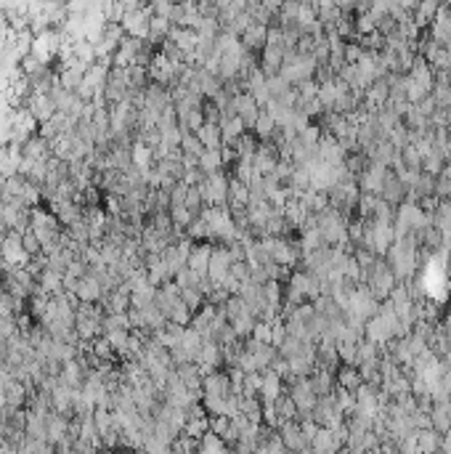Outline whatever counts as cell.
I'll return each mask as SVG.
<instances>
[{"label":"cell","instance_id":"30bf717a","mask_svg":"<svg viewBox=\"0 0 451 454\" xmlns=\"http://www.w3.org/2000/svg\"><path fill=\"white\" fill-rule=\"evenodd\" d=\"M234 117L244 122V128H255V122L260 117V107L250 94H237L234 96Z\"/></svg>","mask_w":451,"mask_h":454},{"label":"cell","instance_id":"f546056e","mask_svg":"<svg viewBox=\"0 0 451 454\" xmlns=\"http://www.w3.org/2000/svg\"><path fill=\"white\" fill-rule=\"evenodd\" d=\"M168 215H170V221H172V226L178 228V231H184V228H188L191 226V221L197 218V215L191 213L186 205H178V207H170L168 210Z\"/></svg>","mask_w":451,"mask_h":454},{"label":"cell","instance_id":"5bb4252c","mask_svg":"<svg viewBox=\"0 0 451 454\" xmlns=\"http://www.w3.org/2000/svg\"><path fill=\"white\" fill-rule=\"evenodd\" d=\"M22 160H24L22 147L11 144V147L0 149V181H3V178H13V175H19Z\"/></svg>","mask_w":451,"mask_h":454},{"label":"cell","instance_id":"f1b7e54d","mask_svg":"<svg viewBox=\"0 0 451 454\" xmlns=\"http://www.w3.org/2000/svg\"><path fill=\"white\" fill-rule=\"evenodd\" d=\"M181 157H191V160H199L202 157V152H205V147H202V141L197 138V133H184V138H181Z\"/></svg>","mask_w":451,"mask_h":454},{"label":"cell","instance_id":"ac0fdd59","mask_svg":"<svg viewBox=\"0 0 451 454\" xmlns=\"http://www.w3.org/2000/svg\"><path fill=\"white\" fill-rule=\"evenodd\" d=\"M75 298H77L80 303H101V298H104V287L98 284V279L96 277H82L77 284V293H75Z\"/></svg>","mask_w":451,"mask_h":454},{"label":"cell","instance_id":"7402d4cb","mask_svg":"<svg viewBox=\"0 0 451 454\" xmlns=\"http://www.w3.org/2000/svg\"><path fill=\"white\" fill-rule=\"evenodd\" d=\"M247 133L244 122L239 117H223L221 120V138H223V147H234L242 136Z\"/></svg>","mask_w":451,"mask_h":454},{"label":"cell","instance_id":"74e56055","mask_svg":"<svg viewBox=\"0 0 451 454\" xmlns=\"http://www.w3.org/2000/svg\"><path fill=\"white\" fill-rule=\"evenodd\" d=\"M186 207H188V210H191L194 215L202 213V207H205V200H202L199 189H188V194H186Z\"/></svg>","mask_w":451,"mask_h":454},{"label":"cell","instance_id":"8d00e7d4","mask_svg":"<svg viewBox=\"0 0 451 454\" xmlns=\"http://www.w3.org/2000/svg\"><path fill=\"white\" fill-rule=\"evenodd\" d=\"M228 277H231V279H237L239 284H244V281H250V266H247V261H239V263H231V268H228Z\"/></svg>","mask_w":451,"mask_h":454},{"label":"cell","instance_id":"277c9868","mask_svg":"<svg viewBox=\"0 0 451 454\" xmlns=\"http://www.w3.org/2000/svg\"><path fill=\"white\" fill-rule=\"evenodd\" d=\"M128 96H131V82H128V69H114L109 72V80H106V88H104V98L109 107H114V104H122V101H128Z\"/></svg>","mask_w":451,"mask_h":454},{"label":"cell","instance_id":"4316f807","mask_svg":"<svg viewBox=\"0 0 451 454\" xmlns=\"http://www.w3.org/2000/svg\"><path fill=\"white\" fill-rule=\"evenodd\" d=\"M265 38H268V27L265 24H252L242 35V45H244V51H258V48H265Z\"/></svg>","mask_w":451,"mask_h":454},{"label":"cell","instance_id":"5b68a950","mask_svg":"<svg viewBox=\"0 0 451 454\" xmlns=\"http://www.w3.org/2000/svg\"><path fill=\"white\" fill-rule=\"evenodd\" d=\"M59 48H61V32L59 29H45V32L35 35V41H32V54L45 64H51L59 56Z\"/></svg>","mask_w":451,"mask_h":454},{"label":"cell","instance_id":"4dcf8cb0","mask_svg":"<svg viewBox=\"0 0 451 454\" xmlns=\"http://www.w3.org/2000/svg\"><path fill=\"white\" fill-rule=\"evenodd\" d=\"M104 337L117 356H125V351H128V340H131V330H117V332H109V335H104Z\"/></svg>","mask_w":451,"mask_h":454},{"label":"cell","instance_id":"2e32d148","mask_svg":"<svg viewBox=\"0 0 451 454\" xmlns=\"http://www.w3.org/2000/svg\"><path fill=\"white\" fill-rule=\"evenodd\" d=\"M210 255H212V244H205V242L191 244V253H188V263H186V268H191V271L199 274V277H207Z\"/></svg>","mask_w":451,"mask_h":454},{"label":"cell","instance_id":"484cf974","mask_svg":"<svg viewBox=\"0 0 451 454\" xmlns=\"http://www.w3.org/2000/svg\"><path fill=\"white\" fill-rule=\"evenodd\" d=\"M197 138L202 141L205 149H221L223 147V138H221V125L218 122H205L197 131Z\"/></svg>","mask_w":451,"mask_h":454},{"label":"cell","instance_id":"e575fe53","mask_svg":"<svg viewBox=\"0 0 451 454\" xmlns=\"http://www.w3.org/2000/svg\"><path fill=\"white\" fill-rule=\"evenodd\" d=\"M186 234H188L191 240H205V237H212L210 226L205 224V218H202V215H197V218L191 221V226L186 228Z\"/></svg>","mask_w":451,"mask_h":454},{"label":"cell","instance_id":"4fadbf2b","mask_svg":"<svg viewBox=\"0 0 451 454\" xmlns=\"http://www.w3.org/2000/svg\"><path fill=\"white\" fill-rule=\"evenodd\" d=\"M276 165H279L276 147H271V144H263V147H258L255 157H252V168H255V173L260 175V178H268V175L276 170Z\"/></svg>","mask_w":451,"mask_h":454},{"label":"cell","instance_id":"603a6c76","mask_svg":"<svg viewBox=\"0 0 451 454\" xmlns=\"http://www.w3.org/2000/svg\"><path fill=\"white\" fill-rule=\"evenodd\" d=\"M284 51L281 48H271V45H265L263 48V75L265 78H276L279 72H281V64H284Z\"/></svg>","mask_w":451,"mask_h":454},{"label":"cell","instance_id":"d590c367","mask_svg":"<svg viewBox=\"0 0 451 454\" xmlns=\"http://www.w3.org/2000/svg\"><path fill=\"white\" fill-rule=\"evenodd\" d=\"M22 244H24V253L29 255V258L43 255V247H40V242H38V237H35V231H32V228L22 234Z\"/></svg>","mask_w":451,"mask_h":454},{"label":"cell","instance_id":"3957f363","mask_svg":"<svg viewBox=\"0 0 451 454\" xmlns=\"http://www.w3.org/2000/svg\"><path fill=\"white\" fill-rule=\"evenodd\" d=\"M40 133V125L38 120L27 112L24 107L16 109L11 117V144H16V147H24L27 141L32 138V136Z\"/></svg>","mask_w":451,"mask_h":454},{"label":"cell","instance_id":"6da1fadb","mask_svg":"<svg viewBox=\"0 0 451 454\" xmlns=\"http://www.w3.org/2000/svg\"><path fill=\"white\" fill-rule=\"evenodd\" d=\"M104 308L101 303H80L75 314V332L80 340L91 343L96 337H101V324H104Z\"/></svg>","mask_w":451,"mask_h":454},{"label":"cell","instance_id":"ba28073f","mask_svg":"<svg viewBox=\"0 0 451 454\" xmlns=\"http://www.w3.org/2000/svg\"><path fill=\"white\" fill-rule=\"evenodd\" d=\"M24 109L38 120V125H45V122H51L56 117V104H53V98L48 94H35L32 91L27 96Z\"/></svg>","mask_w":451,"mask_h":454},{"label":"cell","instance_id":"836d02e7","mask_svg":"<svg viewBox=\"0 0 451 454\" xmlns=\"http://www.w3.org/2000/svg\"><path fill=\"white\" fill-rule=\"evenodd\" d=\"M181 300H184V306L191 314H197L199 308L205 306V295L199 293V290H181Z\"/></svg>","mask_w":451,"mask_h":454},{"label":"cell","instance_id":"cb8c5ba5","mask_svg":"<svg viewBox=\"0 0 451 454\" xmlns=\"http://www.w3.org/2000/svg\"><path fill=\"white\" fill-rule=\"evenodd\" d=\"M131 157H133V165H135L138 170H151V168H154V149L146 147L144 141H133Z\"/></svg>","mask_w":451,"mask_h":454},{"label":"cell","instance_id":"9a60e30c","mask_svg":"<svg viewBox=\"0 0 451 454\" xmlns=\"http://www.w3.org/2000/svg\"><path fill=\"white\" fill-rule=\"evenodd\" d=\"M202 388H205V396H212V399H228L231 396V380H228L226 372L205 374Z\"/></svg>","mask_w":451,"mask_h":454},{"label":"cell","instance_id":"ffe728a7","mask_svg":"<svg viewBox=\"0 0 451 454\" xmlns=\"http://www.w3.org/2000/svg\"><path fill=\"white\" fill-rule=\"evenodd\" d=\"M175 377H178L188 390H194V393L202 390L205 374H202V369H199L197 364H181V367H175Z\"/></svg>","mask_w":451,"mask_h":454},{"label":"cell","instance_id":"f35d334b","mask_svg":"<svg viewBox=\"0 0 451 454\" xmlns=\"http://www.w3.org/2000/svg\"><path fill=\"white\" fill-rule=\"evenodd\" d=\"M188 189L184 181H178L175 186L170 189V207H178V205H186V194H188Z\"/></svg>","mask_w":451,"mask_h":454},{"label":"cell","instance_id":"d4e9b609","mask_svg":"<svg viewBox=\"0 0 451 454\" xmlns=\"http://www.w3.org/2000/svg\"><path fill=\"white\" fill-rule=\"evenodd\" d=\"M223 154H221V149H205L202 152V157H199L197 168L202 170L205 175L210 173H221V168H223Z\"/></svg>","mask_w":451,"mask_h":454},{"label":"cell","instance_id":"8fae6325","mask_svg":"<svg viewBox=\"0 0 451 454\" xmlns=\"http://www.w3.org/2000/svg\"><path fill=\"white\" fill-rule=\"evenodd\" d=\"M221 361H223V348L218 346L215 340H205L202 348H199L194 364L202 369V374H210V372H215V367H218Z\"/></svg>","mask_w":451,"mask_h":454},{"label":"cell","instance_id":"83f0119b","mask_svg":"<svg viewBox=\"0 0 451 454\" xmlns=\"http://www.w3.org/2000/svg\"><path fill=\"white\" fill-rule=\"evenodd\" d=\"M260 396H263L265 404H276L279 401V374H274L271 369L260 377V390H258Z\"/></svg>","mask_w":451,"mask_h":454},{"label":"cell","instance_id":"8992f818","mask_svg":"<svg viewBox=\"0 0 451 454\" xmlns=\"http://www.w3.org/2000/svg\"><path fill=\"white\" fill-rule=\"evenodd\" d=\"M313 72V59H308L303 54H287L284 56V64L279 78H284L287 82H300Z\"/></svg>","mask_w":451,"mask_h":454},{"label":"cell","instance_id":"7a4b0ae2","mask_svg":"<svg viewBox=\"0 0 451 454\" xmlns=\"http://www.w3.org/2000/svg\"><path fill=\"white\" fill-rule=\"evenodd\" d=\"M228 184H231V178L223 170L205 175V181L197 186L205 200V207H228Z\"/></svg>","mask_w":451,"mask_h":454},{"label":"cell","instance_id":"d6986e66","mask_svg":"<svg viewBox=\"0 0 451 454\" xmlns=\"http://www.w3.org/2000/svg\"><path fill=\"white\" fill-rule=\"evenodd\" d=\"M22 154H24V160H38V162H48L53 157L51 144L45 138H40V136H32L27 141L24 147H22Z\"/></svg>","mask_w":451,"mask_h":454},{"label":"cell","instance_id":"52a82bcc","mask_svg":"<svg viewBox=\"0 0 451 454\" xmlns=\"http://www.w3.org/2000/svg\"><path fill=\"white\" fill-rule=\"evenodd\" d=\"M149 29H151V11H149V6H144L141 11L125 14V19H122V32L128 38L149 41Z\"/></svg>","mask_w":451,"mask_h":454},{"label":"cell","instance_id":"d6a6232c","mask_svg":"<svg viewBox=\"0 0 451 454\" xmlns=\"http://www.w3.org/2000/svg\"><path fill=\"white\" fill-rule=\"evenodd\" d=\"M276 120L271 117V115H265L263 109H260V117H258V122H255V136L258 138H271V136L276 133Z\"/></svg>","mask_w":451,"mask_h":454},{"label":"cell","instance_id":"44dd1931","mask_svg":"<svg viewBox=\"0 0 451 454\" xmlns=\"http://www.w3.org/2000/svg\"><path fill=\"white\" fill-rule=\"evenodd\" d=\"M247 205H250V186H244V184L231 178V184H228V210L231 213L247 210Z\"/></svg>","mask_w":451,"mask_h":454},{"label":"cell","instance_id":"e0dca14e","mask_svg":"<svg viewBox=\"0 0 451 454\" xmlns=\"http://www.w3.org/2000/svg\"><path fill=\"white\" fill-rule=\"evenodd\" d=\"M38 290L40 293H45L48 298L61 295L64 293V274H59V271H53V268L45 266L38 277Z\"/></svg>","mask_w":451,"mask_h":454},{"label":"cell","instance_id":"7c38bea8","mask_svg":"<svg viewBox=\"0 0 451 454\" xmlns=\"http://www.w3.org/2000/svg\"><path fill=\"white\" fill-rule=\"evenodd\" d=\"M144 268H146V277H149V284H151V287H162V284L172 281V271L168 268V263L162 261V255H146Z\"/></svg>","mask_w":451,"mask_h":454},{"label":"cell","instance_id":"9c48e42d","mask_svg":"<svg viewBox=\"0 0 451 454\" xmlns=\"http://www.w3.org/2000/svg\"><path fill=\"white\" fill-rule=\"evenodd\" d=\"M231 253H228V247L221 244V247H212V255H210V268H207V279L215 284V287H221V281L226 279V274H228V268H231Z\"/></svg>","mask_w":451,"mask_h":454},{"label":"cell","instance_id":"1f68e13d","mask_svg":"<svg viewBox=\"0 0 451 454\" xmlns=\"http://www.w3.org/2000/svg\"><path fill=\"white\" fill-rule=\"evenodd\" d=\"M258 178V173H255V168H252V162L247 160H237V165H234V181H239V184H244V186H250L252 181Z\"/></svg>","mask_w":451,"mask_h":454}]
</instances>
